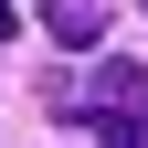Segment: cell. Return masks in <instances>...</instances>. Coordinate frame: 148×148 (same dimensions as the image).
Segmentation results:
<instances>
[{"label": "cell", "instance_id": "3", "mask_svg": "<svg viewBox=\"0 0 148 148\" xmlns=\"http://www.w3.org/2000/svg\"><path fill=\"white\" fill-rule=\"evenodd\" d=\"M106 148H127V138H106Z\"/></svg>", "mask_w": 148, "mask_h": 148}, {"label": "cell", "instance_id": "1", "mask_svg": "<svg viewBox=\"0 0 148 148\" xmlns=\"http://www.w3.org/2000/svg\"><path fill=\"white\" fill-rule=\"evenodd\" d=\"M42 32H53L64 53H95V42H106V0H42Z\"/></svg>", "mask_w": 148, "mask_h": 148}, {"label": "cell", "instance_id": "2", "mask_svg": "<svg viewBox=\"0 0 148 148\" xmlns=\"http://www.w3.org/2000/svg\"><path fill=\"white\" fill-rule=\"evenodd\" d=\"M0 32H21V0H0Z\"/></svg>", "mask_w": 148, "mask_h": 148}]
</instances>
